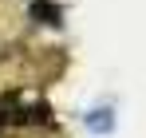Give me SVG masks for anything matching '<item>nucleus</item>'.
<instances>
[{"label":"nucleus","instance_id":"nucleus-1","mask_svg":"<svg viewBox=\"0 0 146 138\" xmlns=\"http://www.w3.org/2000/svg\"><path fill=\"white\" fill-rule=\"evenodd\" d=\"M32 16H40L44 24H55V20H59V8L48 4V0H36V4H32Z\"/></svg>","mask_w":146,"mask_h":138}]
</instances>
